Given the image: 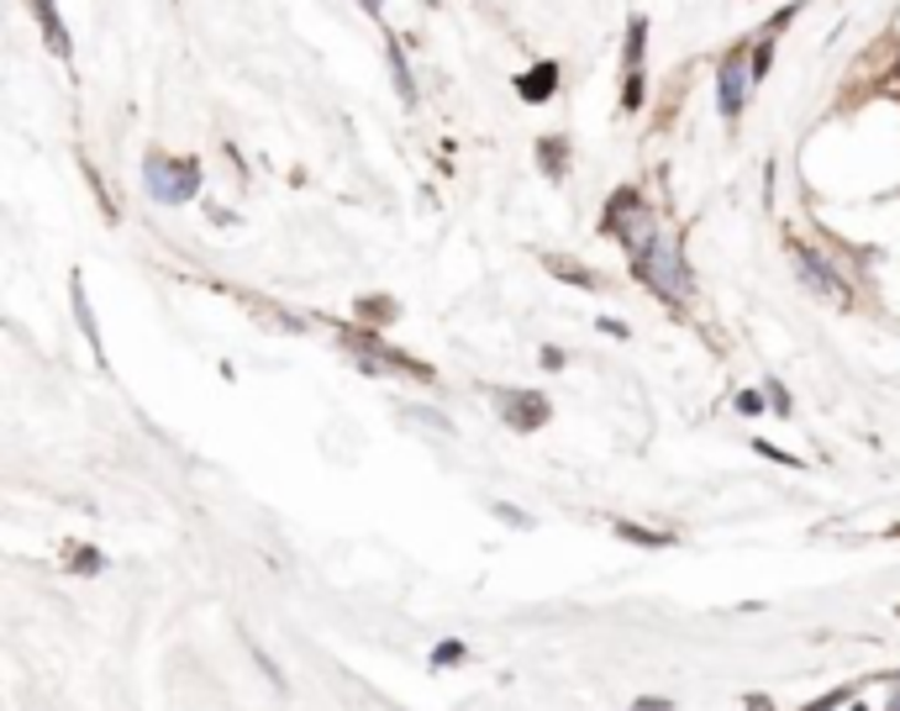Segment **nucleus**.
Here are the masks:
<instances>
[{"mask_svg":"<svg viewBox=\"0 0 900 711\" xmlns=\"http://www.w3.org/2000/svg\"><path fill=\"white\" fill-rule=\"evenodd\" d=\"M632 280H642L663 306H674V311H685L690 301H695V280H690V263H685V254H680L674 237H659L648 254L632 259Z\"/></svg>","mask_w":900,"mask_h":711,"instance_id":"obj_1","label":"nucleus"},{"mask_svg":"<svg viewBox=\"0 0 900 711\" xmlns=\"http://www.w3.org/2000/svg\"><path fill=\"white\" fill-rule=\"evenodd\" d=\"M206 185V169L200 159H185V153H164V148H148L142 159V190L159 201V206H185L195 201Z\"/></svg>","mask_w":900,"mask_h":711,"instance_id":"obj_2","label":"nucleus"},{"mask_svg":"<svg viewBox=\"0 0 900 711\" xmlns=\"http://www.w3.org/2000/svg\"><path fill=\"white\" fill-rule=\"evenodd\" d=\"M600 227L621 243V254H627V259L648 254V248L663 237L659 233V212H653V206L642 201V190H632V185H621L611 201H606V222H600Z\"/></svg>","mask_w":900,"mask_h":711,"instance_id":"obj_3","label":"nucleus"},{"mask_svg":"<svg viewBox=\"0 0 900 711\" xmlns=\"http://www.w3.org/2000/svg\"><path fill=\"white\" fill-rule=\"evenodd\" d=\"M753 64H748V43H737L727 47L722 58H716V85H711V95H716V111H722V121H742V111H748V95H753Z\"/></svg>","mask_w":900,"mask_h":711,"instance_id":"obj_4","label":"nucleus"},{"mask_svg":"<svg viewBox=\"0 0 900 711\" xmlns=\"http://www.w3.org/2000/svg\"><path fill=\"white\" fill-rule=\"evenodd\" d=\"M790 263H795L805 290H816L822 301H848L853 295L848 274H843V254H822L811 243H790Z\"/></svg>","mask_w":900,"mask_h":711,"instance_id":"obj_5","label":"nucleus"},{"mask_svg":"<svg viewBox=\"0 0 900 711\" xmlns=\"http://www.w3.org/2000/svg\"><path fill=\"white\" fill-rule=\"evenodd\" d=\"M496 406H500V417H506V427L511 432H538V427L553 417V406H547L543 390H496Z\"/></svg>","mask_w":900,"mask_h":711,"instance_id":"obj_6","label":"nucleus"},{"mask_svg":"<svg viewBox=\"0 0 900 711\" xmlns=\"http://www.w3.org/2000/svg\"><path fill=\"white\" fill-rule=\"evenodd\" d=\"M26 11H32L37 32H43L47 53H53L58 64H69V58H74V37H69V26H64V17H58V0H26Z\"/></svg>","mask_w":900,"mask_h":711,"instance_id":"obj_7","label":"nucleus"},{"mask_svg":"<svg viewBox=\"0 0 900 711\" xmlns=\"http://www.w3.org/2000/svg\"><path fill=\"white\" fill-rule=\"evenodd\" d=\"M384 69H390V85L401 95L405 111H416L422 106V90H416V69H411V58H405V43L395 32H384Z\"/></svg>","mask_w":900,"mask_h":711,"instance_id":"obj_8","label":"nucleus"},{"mask_svg":"<svg viewBox=\"0 0 900 711\" xmlns=\"http://www.w3.org/2000/svg\"><path fill=\"white\" fill-rule=\"evenodd\" d=\"M559 79H564V69H559L553 58H538L532 69L517 74V95L527 100V106H543V100H553V95H559Z\"/></svg>","mask_w":900,"mask_h":711,"instance_id":"obj_9","label":"nucleus"},{"mask_svg":"<svg viewBox=\"0 0 900 711\" xmlns=\"http://www.w3.org/2000/svg\"><path fill=\"white\" fill-rule=\"evenodd\" d=\"M538 169H543L547 180H568V169H574V142H568V132L538 138Z\"/></svg>","mask_w":900,"mask_h":711,"instance_id":"obj_10","label":"nucleus"},{"mask_svg":"<svg viewBox=\"0 0 900 711\" xmlns=\"http://www.w3.org/2000/svg\"><path fill=\"white\" fill-rule=\"evenodd\" d=\"M543 269L553 274V280H564L574 284V290H600V269H590V263H579V259H568V254H543Z\"/></svg>","mask_w":900,"mask_h":711,"instance_id":"obj_11","label":"nucleus"},{"mask_svg":"<svg viewBox=\"0 0 900 711\" xmlns=\"http://www.w3.org/2000/svg\"><path fill=\"white\" fill-rule=\"evenodd\" d=\"M69 295H74V322H79V332H85L90 354L106 364V348H100V322H95V306H90V295H85V280H79V274H69Z\"/></svg>","mask_w":900,"mask_h":711,"instance_id":"obj_12","label":"nucleus"},{"mask_svg":"<svg viewBox=\"0 0 900 711\" xmlns=\"http://www.w3.org/2000/svg\"><path fill=\"white\" fill-rule=\"evenodd\" d=\"M632 69H648V17H632L627 22V37H621V74Z\"/></svg>","mask_w":900,"mask_h":711,"instance_id":"obj_13","label":"nucleus"},{"mask_svg":"<svg viewBox=\"0 0 900 711\" xmlns=\"http://www.w3.org/2000/svg\"><path fill=\"white\" fill-rule=\"evenodd\" d=\"M616 538H627V543H638V548H669L674 543V532H663V527H642V521H616Z\"/></svg>","mask_w":900,"mask_h":711,"instance_id":"obj_14","label":"nucleus"},{"mask_svg":"<svg viewBox=\"0 0 900 711\" xmlns=\"http://www.w3.org/2000/svg\"><path fill=\"white\" fill-rule=\"evenodd\" d=\"M358 316H364L369 327H390V322L401 316V306H395V295H364V301H358Z\"/></svg>","mask_w":900,"mask_h":711,"instance_id":"obj_15","label":"nucleus"},{"mask_svg":"<svg viewBox=\"0 0 900 711\" xmlns=\"http://www.w3.org/2000/svg\"><path fill=\"white\" fill-rule=\"evenodd\" d=\"M64 564H69L74 574H100V569H106V553H100V548H90V543H69Z\"/></svg>","mask_w":900,"mask_h":711,"instance_id":"obj_16","label":"nucleus"},{"mask_svg":"<svg viewBox=\"0 0 900 711\" xmlns=\"http://www.w3.org/2000/svg\"><path fill=\"white\" fill-rule=\"evenodd\" d=\"M648 106V69L621 74V111H642Z\"/></svg>","mask_w":900,"mask_h":711,"instance_id":"obj_17","label":"nucleus"},{"mask_svg":"<svg viewBox=\"0 0 900 711\" xmlns=\"http://www.w3.org/2000/svg\"><path fill=\"white\" fill-rule=\"evenodd\" d=\"M85 185L95 190V201H100V212H106V222H117V201H111V190H106V180H100V169L95 164H85Z\"/></svg>","mask_w":900,"mask_h":711,"instance_id":"obj_18","label":"nucleus"},{"mask_svg":"<svg viewBox=\"0 0 900 711\" xmlns=\"http://www.w3.org/2000/svg\"><path fill=\"white\" fill-rule=\"evenodd\" d=\"M464 659H469L464 638H448V643H437V648H432V669H453V664H464Z\"/></svg>","mask_w":900,"mask_h":711,"instance_id":"obj_19","label":"nucleus"},{"mask_svg":"<svg viewBox=\"0 0 900 711\" xmlns=\"http://www.w3.org/2000/svg\"><path fill=\"white\" fill-rule=\"evenodd\" d=\"M737 417H763V406H769V396L763 390H737Z\"/></svg>","mask_w":900,"mask_h":711,"instance_id":"obj_20","label":"nucleus"},{"mask_svg":"<svg viewBox=\"0 0 900 711\" xmlns=\"http://www.w3.org/2000/svg\"><path fill=\"white\" fill-rule=\"evenodd\" d=\"M763 396H769V406H774L780 417H790V411H795V406H790V390H784L780 379H763Z\"/></svg>","mask_w":900,"mask_h":711,"instance_id":"obj_21","label":"nucleus"},{"mask_svg":"<svg viewBox=\"0 0 900 711\" xmlns=\"http://www.w3.org/2000/svg\"><path fill=\"white\" fill-rule=\"evenodd\" d=\"M753 449H758V453H763V459H774V464H784V470H795V464H801V459H795V453H784V449H774V443H769V438H753Z\"/></svg>","mask_w":900,"mask_h":711,"instance_id":"obj_22","label":"nucleus"},{"mask_svg":"<svg viewBox=\"0 0 900 711\" xmlns=\"http://www.w3.org/2000/svg\"><path fill=\"white\" fill-rule=\"evenodd\" d=\"M843 701H853V690H832V696H822V701H811L805 711H832V707H843Z\"/></svg>","mask_w":900,"mask_h":711,"instance_id":"obj_23","label":"nucleus"},{"mask_svg":"<svg viewBox=\"0 0 900 711\" xmlns=\"http://www.w3.org/2000/svg\"><path fill=\"white\" fill-rule=\"evenodd\" d=\"M632 711H674V701H663V696H638Z\"/></svg>","mask_w":900,"mask_h":711,"instance_id":"obj_24","label":"nucleus"},{"mask_svg":"<svg viewBox=\"0 0 900 711\" xmlns=\"http://www.w3.org/2000/svg\"><path fill=\"white\" fill-rule=\"evenodd\" d=\"M595 327L606 332V337H632V327H627V322H616V316H600Z\"/></svg>","mask_w":900,"mask_h":711,"instance_id":"obj_25","label":"nucleus"},{"mask_svg":"<svg viewBox=\"0 0 900 711\" xmlns=\"http://www.w3.org/2000/svg\"><path fill=\"white\" fill-rule=\"evenodd\" d=\"M496 517H500V521H511V527H532V517H521L517 506H506V500L496 506Z\"/></svg>","mask_w":900,"mask_h":711,"instance_id":"obj_26","label":"nucleus"},{"mask_svg":"<svg viewBox=\"0 0 900 711\" xmlns=\"http://www.w3.org/2000/svg\"><path fill=\"white\" fill-rule=\"evenodd\" d=\"M206 216H212L216 227H237V222H242V216H237V212H227V206H206Z\"/></svg>","mask_w":900,"mask_h":711,"instance_id":"obj_27","label":"nucleus"},{"mask_svg":"<svg viewBox=\"0 0 900 711\" xmlns=\"http://www.w3.org/2000/svg\"><path fill=\"white\" fill-rule=\"evenodd\" d=\"M538 358H543V369H564V364H568V354H564V348H543V354H538Z\"/></svg>","mask_w":900,"mask_h":711,"instance_id":"obj_28","label":"nucleus"},{"mask_svg":"<svg viewBox=\"0 0 900 711\" xmlns=\"http://www.w3.org/2000/svg\"><path fill=\"white\" fill-rule=\"evenodd\" d=\"M742 707L748 711H774V701H769V696H742Z\"/></svg>","mask_w":900,"mask_h":711,"instance_id":"obj_29","label":"nucleus"},{"mask_svg":"<svg viewBox=\"0 0 900 711\" xmlns=\"http://www.w3.org/2000/svg\"><path fill=\"white\" fill-rule=\"evenodd\" d=\"M358 11H364V17H375V22H379V17H384V0H358Z\"/></svg>","mask_w":900,"mask_h":711,"instance_id":"obj_30","label":"nucleus"},{"mask_svg":"<svg viewBox=\"0 0 900 711\" xmlns=\"http://www.w3.org/2000/svg\"><path fill=\"white\" fill-rule=\"evenodd\" d=\"M890 711H900V701H896V707H890Z\"/></svg>","mask_w":900,"mask_h":711,"instance_id":"obj_31","label":"nucleus"}]
</instances>
